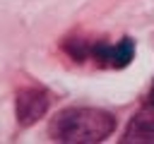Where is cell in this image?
Here are the masks:
<instances>
[{
    "instance_id": "6da1fadb",
    "label": "cell",
    "mask_w": 154,
    "mask_h": 144,
    "mask_svg": "<svg viewBox=\"0 0 154 144\" xmlns=\"http://www.w3.org/2000/svg\"><path fill=\"white\" fill-rule=\"evenodd\" d=\"M113 130H116V118L99 108H67L58 113L48 127L55 142H67V144L103 142Z\"/></svg>"
},
{
    "instance_id": "7a4b0ae2",
    "label": "cell",
    "mask_w": 154,
    "mask_h": 144,
    "mask_svg": "<svg viewBox=\"0 0 154 144\" xmlns=\"http://www.w3.org/2000/svg\"><path fill=\"white\" fill-rule=\"evenodd\" d=\"M132 55H135V41L132 38H123L116 46H111V43H94V46L87 48V58H94L99 65L116 67V70L130 65Z\"/></svg>"
},
{
    "instance_id": "3957f363",
    "label": "cell",
    "mask_w": 154,
    "mask_h": 144,
    "mask_svg": "<svg viewBox=\"0 0 154 144\" xmlns=\"http://www.w3.org/2000/svg\"><path fill=\"white\" fill-rule=\"evenodd\" d=\"M48 103H51V98H48V94L43 89L19 91V96H17V120H19V125H24V127L34 125L38 118L46 115Z\"/></svg>"
},
{
    "instance_id": "277c9868",
    "label": "cell",
    "mask_w": 154,
    "mask_h": 144,
    "mask_svg": "<svg viewBox=\"0 0 154 144\" xmlns=\"http://www.w3.org/2000/svg\"><path fill=\"white\" fill-rule=\"evenodd\" d=\"M125 144H154V106L142 108L123 134Z\"/></svg>"
},
{
    "instance_id": "5b68a950",
    "label": "cell",
    "mask_w": 154,
    "mask_h": 144,
    "mask_svg": "<svg viewBox=\"0 0 154 144\" xmlns=\"http://www.w3.org/2000/svg\"><path fill=\"white\" fill-rule=\"evenodd\" d=\"M149 106H154V84H152V91H149Z\"/></svg>"
}]
</instances>
